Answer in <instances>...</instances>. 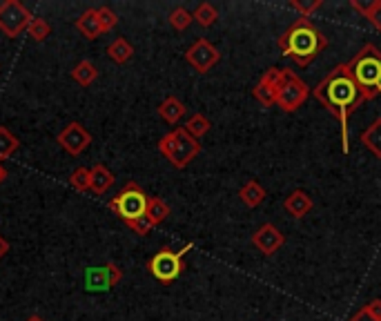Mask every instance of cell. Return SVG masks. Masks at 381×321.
Listing matches in <instances>:
<instances>
[{"instance_id":"cell-36","label":"cell","mask_w":381,"mask_h":321,"mask_svg":"<svg viewBox=\"0 0 381 321\" xmlns=\"http://www.w3.org/2000/svg\"><path fill=\"white\" fill-rule=\"evenodd\" d=\"M27 321H45V319H43V317H38V315H34V317H30Z\"/></svg>"},{"instance_id":"cell-17","label":"cell","mask_w":381,"mask_h":321,"mask_svg":"<svg viewBox=\"0 0 381 321\" xmlns=\"http://www.w3.org/2000/svg\"><path fill=\"white\" fill-rule=\"evenodd\" d=\"M158 114H161V118H165L167 123H176L181 116L185 114V105L178 99L169 96V99H165L163 103H161Z\"/></svg>"},{"instance_id":"cell-22","label":"cell","mask_w":381,"mask_h":321,"mask_svg":"<svg viewBox=\"0 0 381 321\" xmlns=\"http://www.w3.org/2000/svg\"><path fill=\"white\" fill-rule=\"evenodd\" d=\"M27 34H30L36 43H43L47 36L52 34V27H50V23L45 21V18H32L30 27H27Z\"/></svg>"},{"instance_id":"cell-2","label":"cell","mask_w":381,"mask_h":321,"mask_svg":"<svg viewBox=\"0 0 381 321\" xmlns=\"http://www.w3.org/2000/svg\"><path fill=\"white\" fill-rule=\"evenodd\" d=\"M281 47H283L285 56H292V59H297L301 65H306L326 47V39L314 30L306 18H299V21L292 25L288 36L281 41Z\"/></svg>"},{"instance_id":"cell-5","label":"cell","mask_w":381,"mask_h":321,"mask_svg":"<svg viewBox=\"0 0 381 321\" xmlns=\"http://www.w3.org/2000/svg\"><path fill=\"white\" fill-rule=\"evenodd\" d=\"M147 201H150L147 194L132 181L110 201V210L127 223V221H134V219H141V216H145Z\"/></svg>"},{"instance_id":"cell-30","label":"cell","mask_w":381,"mask_h":321,"mask_svg":"<svg viewBox=\"0 0 381 321\" xmlns=\"http://www.w3.org/2000/svg\"><path fill=\"white\" fill-rule=\"evenodd\" d=\"M254 96L259 99V101L263 103V105H272V103L277 101V92L270 90L268 85L259 83V85H256V90H254Z\"/></svg>"},{"instance_id":"cell-35","label":"cell","mask_w":381,"mask_h":321,"mask_svg":"<svg viewBox=\"0 0 381 321\" xmlns=\"http://www.w3.org/2000/svg\"><path fill=\"white\" fill-rule=\"evenodd\" d=\"M5 178H7V169H5L3 165H0V185H3Z\"/></svg>"},{"instance_id":"cell-1","label":"cell","mask_w":381,"mask_h":321,"mask_svg":"<svg viewBox=\"0 0 381 321\" xmlns=\"http://www.w3.org/2000/svg\"><path fill=\"white\" fill-rule=\"evenodd\" d=\"M314 94L326 107H330L341 121V134H344V152H348V114L357 105L366 101L364 92L359 90V85L352 79V74L346 68H337L328 79H323Z\"/></svg>"},{"instance_id":"cell-33","label":"cell","mask_w":381,"mask_h":321,"mask_svg":"<svg viewBox=\"0 0 381 321\" xmlns=\"http://www.w3.org/2000/svg\"><path fill=\"white\" fill-rule=\"evenodd\" d=\"M7 252H9V243H7V239L0 237V259H3Z\"/></svg>"},{"instance_id":"cell-6","label":"cell","mask_w":381,"mask_h":321,"mask_svg":"<svg viewBox=\"0 0 381 321\" xmlns=\"http://www.w3.org/2000/svg\"><path fill=\"white\" fill-rule=\"evenodd\" d=\"M32 18L34 16L23 3H18V0H5L0 5V32L9 36V39H16V36H21L30 27Z\"/></svg>"},{"instance_id":"cell-16","label":"cell","mask_w":381,"mask_h":321,"mask_svg":"<svg viewBox=\"0 0 381 321\" xmlns=\"http://www.w3.org/2000/svg\"><path fill=\"white\" fill-rule=\"evenodd\" d=\"M312 207V201H310V196L306 194V192H292L288 199H285V210H288L292 216H303L308 210Z\"/></svg>"},{"instance_id":"cell-13","label":"cell","mask_w":381,"mask_h":321,"mask_svg":"<svg viewBox=\"0 0 381 321\" xmlns=\"http://www.w3.org/2000/svg\"><path fill=\"white\" fill-rule=\"evenodd\" d=\"M254 243L259 245L265 254H270V252L279 250L283 245V234L274 228V225H263V228L254 234Z\"/></svg>"},{"instance_id":"cell-28","label":"cell","mask_w":381,"mask_h":321,"mask_svg":"<svg viewBox=\"0 0 381 321\" xmlns=\"http://www.w3.org/2000/svg\"><path fill=\"white\" fill-rule=\"evenodd\" d=\"M194 18H196V21H198V25H203V27H209V25H212V23L216 21V9H214L212 5L203 3L201 7L196 9Z\"/></svg>"},{"instance_id":"cell-34","label":"cell","mask_w":381,"mask_h":321,"mask_svg":"<svg viewBox=\"0 0 381 321\" xmlns=\"http://www.w3.org/2000/svg\"><path fill=\"white\" fill-rule=\"evenodd\" d=\"M352 321H375V319L370 317V315L366 313V310H364V313H359V315H357L355 319H352Z\"/></svg>"},{"instance_id":"cell-14","label":"cell","mask_w":381,"mask_h":321,"mask_svg":"<svg viewBox=\"0 0 381 321\" xmlns=\"http://www.w3.org/2000/svg\"><path fill=\"white\" fill-rule=\"evenodd\" d=\"M114 181H116V178H114V174L103 163H96L92 167V185H90V190L94 194L103 196L114 185Z\"/></svg>"},{"instance_id":"cell-26","label":"cell","mask_w":381,"mask_h":321,"mask_svg":"<svg viewBox=\"0 0 381 321\" xmlns=\"http://www.w3.org/2000/svg\"><path fill=\"white\" fill-rule=\"evenodd\" d=\"M169 23H172V27L174 30H178V32H183L185 27L192 23V14L187 12V9H183V7H176L172 14H169Z\"/></svg>"},{"instance_id":"cell-3","label":"cell","mask_w":381,"mask_h":321,"mask_svg":"<svg viewBox=\"0 0 381 321\" xmlns=\"http://www.w3.org/2000/svg\"><path fill=\"white\" fill-rule=\"evenodd\" d=\"M352 79L364 92L366 101L373 99L375 94H381V54L373 45H366L359 52V56L348 65Z\"/></svg>"},{"instance_id":"cell-31","label":"cell","mask_w":381,"mask_h":321,"mask_svg":"<svg viewBox=\"0 0 381 321\" xmlns=\"http://www.w3.org/2000/svg\"><path fill=\"white\" fill-rule=\"evenodd\" d=\"M355 5L361 9V12H366L370 21H373V23L379 27V30H381V3H373L370 7H366V5H359V3H355Z\"/></svg>"},{"instance_id":"cell-15","label":"cell","mask_w":381,"mask_h":321,"mask_svg":"<svg viewBox=\"0 0 381 321\" xmlns=\"http://www.w3.org/2000/svg\"><path fill=\"white\" fill-rule=\"evenodd\" d=\"M72 79L79 85H83V87H90V85L99 79V68L92 61H81L72 70Z\"/></svg>"},{"instance_id":"cell-21","label":"cell","mask_w":381,"mask_h":321,"mask_svg":"<svg viewBox=\"0 0 381 321\" xmlns=\"http://www.w3.org/2000/svg\"><path fill=\"white\" fill-rule=\"evenodd\" d=\"M70 185L76 192H87L92 185V167H76L70 176Z\"/></svg>"},{"instance_id":"cell-19","label":"cell","mask_w":381,"mask_h":321,"mask_svg":"<svg viewBox=\"0 0 381 321\" xmlns=\"http://www.w3.org/2000/svg\"><path fill=\"white\" fill-rule=\"evenodd\" d=\"M167 214H169V205L163 201V199H158V196H154V199H150L147 201V212L145 216L152 221V223H161L163 219H167Z\"/></svg>"},{"instance_id":"cell-20","label":"cell","mask_w":381,"mask_h":321,"mask_svg":"<svg viewBox=\"0 0 381 321\" xmlns=\"http://www.w3.org/2000/svg\"><path fill=\"white\" fill-rule=\"evenodd\" d=\"M18 147H21V141H18L7 127L0 125V160L9 158Z\"/></svg>"},{"instance_id":"cell-24","label":"cell","mask_w":381,"mask_h":321,"mask_svg":"<svg viewBox=\"0 0 381 321\" xmlns=\"http://www.w3.org/2000/svg\"><path fill=\"white\" fill-rule=\"evenodd\" d=\"M241 196H243V201L247 203V205H259L263 199H265V190L259 185V183H254V181H250L247 183L243 190H241Z\"/></svg>"},{"instance_id":"cell-9","label":"cell","mask_w":381,"mask_h":321,"mask_svg":"<svg viewBox=\"0 0 381 321\" xmlns=\"http://www.w3.org/2000/svg\"><path fill=\"white\" fill-rule=\"evenodd\" d=\"M56 141H59V145H61L68 154H72V156H81V154L85 152V149L90 147V143H92V134L81 125L79 121H74V123H70V125H65V127L59 132V136H56Z\"/></svg>"},{"instance_id":"cell-7","label":"cell","mask_w":381,"mask_h":321,"mask_svg":"<svg viewBox=\"0 0 381 321\" xmlns=\"http://www.w3.org/2000/svg\"><path fill=\"white\" fill-rule=\"evenodd\" d=\"M187 250H192V243H187L183 250H178V252H172V250H161L158 254H154L150 261V272L154 275L158 281H163V283H169V281H174L178 275H181V270H183V257H185V252Z\"/></svg>"},{"instance_id":"cell-10","label":"cell","mask_w":381,"mask_h":321,"mask_svg":"<svg viewBox=\"0 0 381 321\" xmlns=\"http://www.w3.org/2000/svg\"><path fill=\"white\" fill-rule=\"evenodd\" d=\"M308 94V87L303 85L297 76H292V74H288L285 76V83L281 85V90L277 92V103L283 107V110H294L299 105V103L306 99Z\"/></svg>"},{"instance_id":"cell-25","label":"cell","mask_w":381,"mask_h":321,"mask_svg":"<svg viewBox=\"0 0 381 321\" xmlns=\"http://www.w3.org/2000/svg\"><path fill=\"white\" fill-rule=\"evenodd\" d=\"M185 130H187V134L189 136H203L205 132L209 130V121L205 118V116H201V114H196V116H192L187 121V125H185Z\"/></svg>"},{"instance_id":"cell-18","label":"cell","mask_w":381,"mask_h":321,"mask_svg":"<svg viewBox=\"0 0 381 321\" xmlns=\"http://www.w3.org/2000/svg\"><path fill=\"white\" fill-rule=\"evenodd\" d=\"M107 54H110V59L114 63L123 65V63H127L132 59V54H134V47H132L125 39H116V41H114L107 47Z\"/></svg>"},{"instance_id":"cell-8","label":"cell","mask_w":381,"mask_h":321,"mask_svg":"<svg viewBox=\"0 0 381 321\" xmlns=\"http://www.w3.org/2000/svg\"><path fill=\"white\" fill-rule=\"evenodd\" d=\"M123 279V272L116 263L85 268V290L87 292H107Z\"/></svg>"},{"instance_id":"cell-29","label":"cell","mask_w":381,"mask_h":321,"mask_svg":"<svg viewBox=\"0 0 381 321\" xmlns=\"http://www.w3.org/2000/svg\"><path fill=\"white\" fill-rule=\"evenodd\" d=\"M130 230H134L136 234H141V237H145V234L152 232V228H154V223H152L147 216H141V219H134V221H127L125 223Z\"/></svg>"},{"instance_id":"cell-12","label":"cell","mask_w":381,"mask_h":321,"mask_svg":"<svg viewBox=\"0 0 381 321\" xmlns=\"http://www.w3.org/2000/svg\"><path fill=\"white\" fill-rule=\"evenodd\" d=\"M76 30H79L87 41H96L99 36H103V27H101L96 9H87L85 14H81V18L76 21Z\"/></svg>"},{"instance_id":"cell-27","label":"cell","mask_w":381,"mask_h":321,"mask_svg":"<svg viewBox=\"0 0 381 321\" xmlns=\"http://www.w3.org/2000/svg\"><path fill=\"white\" fill-rule=\"evenodd\" d=\"M96 12H99V21H101V27H103V34L112 32L114 27L119 25V16L114 14L110 7H99Z\"/></svg>"},{"instance_id":"cell-4","label":"cell","mask_w":381,"mask_h":321,"mask_svg":"<svg viewBox=\"0 0 381 321\" xmlns=\"http://www.w3.org/2000/svg\"><path fill=\"white\" fill-rule=\"evenodd\" d=\"M161 154H163L174 167H185L189 160L198 154V143L194 136L187 134L185 127H176L174 132H169L158 143Z\"/></svg>"},{"instance_id":"cell-32","label":"cell","mask_w":381,"mask_h":321,"mask_svg":"<svg viewBox=\"0 0 381 321\" xmlns=\"http://www.w3.org/2000/svg\"><path fill=\"white\" fill-rule=\"evenodd\" d=\"M366 313L373 317L375 321H381V301H373V304L366 308Z\"/></svg>"},{"instance_id":"cell-11","label":"cell","mask_w":381,"mask_h":321,"mask_svg":"<svg viewBox=\"0 0 381 321\" xmlns=\"http://www.w3.org/2000/svg\"><path fill=\"white\" fill-rule=\"evenodd\" d=\"M187 61L189 65H194L198 72H207L212 65L218 61V52L214 50L207 41H196L192 47L187 50Z\"/></svg>"},{"instance_id":"cell-23","label":"cell","mask_w":381,"mask_h":321,"mask_svg":"<svg viewBox=\"0 0 381 321\" xmlns=\"http://www.w3.org/2000/svg\"><path fill=\"white\" fill-rule=\"evenodd\" d=\"M361 141H364V143H366L370 149H373V152H375L377 156H381V118L366 132L364 136H361Z\"/></svg>"}]
</instances>
